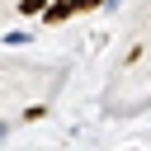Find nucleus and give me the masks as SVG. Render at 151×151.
<instances>
[{"mask_svg":"<svg viewBox=\"0 0 151 151\" xmlns=\"http://www.w3.org/2000/svg\"><path fill=\"white\" fill-rule=\"evenodd\" d=\"M42 19H47V24H61V19H71V0H57V5H42Z\"/></svg>","mask_w":151,"mask_h":151,"instance_id":"obj_1","label":"nucleus"},{"mask_svg":"<svg viewBox=\"0 0 151 151\" xmlns=\"http://www.w3.org/2000/svg\"><path fill=\"white\" fill-rule=\"evenodd\" d=\"M47 0H19V14H42Z\"/></svg>","mask_w":151,"mask_h":151,"instance_id":"obj_4","label":"nucleus"},{"mask_svg":"<svg viewBox=\"0 0 151 151\" xmlns=\"http://www.w3.org/2000/svg\"><path fill=\"white\" fill-rule=\"evenodd\" d=\"M0 137H9V123H5V118H0Z\"/></svg>","mask_w":151,"mask_h":151,"instance_id":"obj_5","label":"nucleus"},{"mask_svg":"<svg viewBox=\"0 0 151 151\" xmlns=\"http://www.w3.org/2000/svg\"><path fill=\"white\" fill-rule=\"evenodd\" d=\"M24 118H28V123H38V118H47V104H28V109H24Z\"/></svg>","mask_w":151,"mask_h":151,"instance_id":"obj_3","label":"nucleus"},{"mask_svg":"<svg viewBox=\"0 0 151 151\" xmlns=\"http://www.w3.org/2000/svg\"><path fill=\"white\" fill-rule=\"evenodd\" d=\"M99 5H109V0H71V14H90V9H99Z\"/></svg>","mask_w":151,"mask_h":151,"instance_id":"obj_2","label":"nucleus"}]
</instances>
